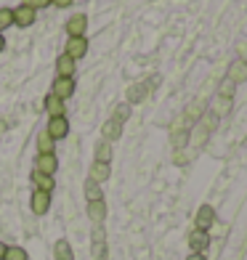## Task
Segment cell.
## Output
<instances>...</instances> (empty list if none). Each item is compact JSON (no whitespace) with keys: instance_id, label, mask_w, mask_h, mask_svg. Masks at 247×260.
Masks as SVG:
<instances>
[{"instance_id":"obj_1","label":"cell","mask_w":247,"mask_h":260,"mask_svg":"<svg viewBox=\"0 0 247 260\" xmlns=\"http://www.w3.org/2000/svg\"><path fill=\"white\" fill-rule=\"evenodd\" d=\"M213 223H215V207H213V205H202V207L197 210V215H194V229L210 234Z\"/></svg>"},{"instance_id":"obj_2","label":"cell","mask_w":247,"mask_h":260,"mask_svg":"<svg viewBox=\"0 0 247 260\" xmlns=\"http://www.w3.org/2000/svg\"><path fill=\"white\" fill-rule=\"evenodd\" d=\"M45 133L53 141H61L69 136V120L67 117H48V125H45Z\"/></svg>"},{"instance_id":"obj_3","label":"cell","mask_w":247,"mask_h":260,"mask_svg":"<svg viewBox=\"0 0 247 260\" xmlns=\"http://www.w3.org/2000/svg\"><path fill=\"white\" fill-rule=\"evenodd\" d=\"M67 32H69V38H85V32H88V16L85 14H72L67 21Z\"/></svg>"},{"instance_id":"obj_4","label":"cell","mask_w":247,"mask_h":260,"mask_svg":"<svg viewBox=\"0 0 247 260\" xmlns=\"http://www.w3.org/2000/svg\"><path fill=\"white\" fill-rule=\"evenodd\" d=\"M51 93H53V96H58L61 101H67L75 93V77H56L53 85H51Z\"/></svg>"},{"instance_id":"obj_5","label":"cell","mask_w":247,"mask_h":260,"mask_svg":"<svg viewBox=\"0 0 247 260\" xmlns=\"http://www.w3.org/2000/svg\"><path fill=\"white\" fill-rule=\"evenodd\" d=\"M64 53H67V56H72L75 61H80V58L88 53V38H69Z\"/></svg>"},{"instance_id":"obj_6","label":"cell","mask_w":247,"mask_h":260,"mask_svg":"<svg viewBox=\"0 0 247 260\" xmlns=\"http://www.w3.org/2000/svg\"><path fill=\"white\" fill-rule=\"evenodd\" d=\"M29 207H32L35 215H45V212L51 210V194H45V191H32Z\"/></svg>"},{"instance_id":"obj_7","label":"cell","mask_w":247,"mask_h":260,"mask_svg":"<svg viewBox=\"0 0 247 260\" xmlns=\"http://www.w3.org/2000/svg\"><path fill=\"white\" fill-rule=\"evenodd\" d=\"M35 170L43 173V175H53L58 170L56 154H38V157H35Z\"/></svg>"},{"instance_id":"obj_8","label":"cell","mask_w":247,"mask_h":260,"mask_svg":"<svg viewBox=\"0 0 247 260\" xmlns=\"http://www.w3.org/2000/svg\"><path fill=\"white\" fill-rule=\"evenodd\" d=\"M93 257L107 260V234H104V226L93 229Z\"/></svg>"},{"instance_id":"obj_9","label":"cell","mask_w":247,"mask_h":260,"mask_svg":"<svg viewBox=\"0 0 247 260\" xmlns=\"http://www.w3.org/2000/svg\"><path fill=\"white\" fill-rule=\"evenodd\" d=\"M88 218L90 223H96V226H104V220H107V202L99 199V202H88Z\"/></svg>"},{"instance_id":"obj_10","label":"cell","mask_w":247,"mask_h":260,"mask_svg":"<svg viewBox=\"0 0 247 260\" xmlns=\"http://www.w3.org/2000/svg\"><path fill=\"white\" fill-rule=\"evenodd\" d=\"M101 138L104 141H117V138H122V122L120 120H114V117H109L107 122H104V127H101Z\"/></svg>"},{"instance_id":"obj_11","label":"cell","mask_w":247,"mask_h":260,"mask_svg":"<svg viewBox=\"0 0 247 260\" xmlns=\"http://www.w3.org/2000/svg\"><path fill=\"white\" fill-rule=\"evenodd\" d=\"M45 112H48V117H67V101L48 93L45 96Z\"/></svg>"},{"instance_id":"obj_12","label":"cell","mask_w":247,"mask_h":260,"mask_svg":"<svg viewBox=\"0 0 247 260\" xmlns=\"http://www.w3.org/2000/svg\"><path fill=\"white\" fill-rule=\"evenodd\" d=\"M35 19H38V14H35L32 8H27V6L14 8V24H16V27H32Z\"/></svg>"},{"instance_id":"obj_13","label":"cell","mask_w":247,"mask_h":260,"mask_svg":"<svg viewBox=\"0 0 247 260\" xmlns=\"http://www.w3.org/2000/svg\"><path fill=\"white\" fill-rule=\"evenodd\" d=\"M75 67H77V61L72 56H67V53H61L56 58V77H72L75 75Z\"/></svg>"},{"instance_id":"obj_14","label":"cell","mask_w":247,"mask_h":260,"mask_svg":"<svg viewBox=\"0 0 247 260\" xmlns=\"http://www.w3.org/2000/svg\"><path fill=\"white\" fill-rule=\"evenodd\" d=\"M32 183H35V191H45V194H53V188H56L53 175H43L38 170H32Z\"/></svg>"},{"instance_id":"obj_15","label":"cell","mask_w":247,"mask_h":260,"mask_svg":"<svg viewBox=\"0 0 247 260\" xmlns=\"http://www.w3.org/2000/svg\"><path fill=\"white\" fill-rule=\"evenodd\" d=\"M189 247H192V252H205L207 247H210V234L194 229V231L189 234Z\"/></svg>"},{"instance_id":"obj_16","label":"cell","mask_w":247,"mask_h":260,"mask_svg":"<svg viewBox=\"0 0 247 260\" xmlns=\"http://www.w3.org/2000/svg\"><path fill=\"white\" fill-rule=\"evenodd\" d=\"M35 146H38V154H56V141L45 133V130H40V133H38Z\"/></svg>"},{"instance_id":"obj_17","label":"cell","mask_w":247,"mask_h":260,"mask_svg":"<svg viewBox=\"0 0 247 260\" xmlns=\"http://www.w3.org/2000/svg\"><path fill=\"white\" fill-rule=\"evenodd\" d=\"M109 175H112V168H109V165H104V162H93V165H90V175H88L90 181L104 183V181H109Z\"/></svg>"},{"instance_id":"obj_18","label":"cell","mask_w":247,"mask_h":260,"mask_svg":"<svg viewBox=\"0 0 247 260\" xmlns=\"http://www.w3.org/2000/svg\"><path fill=\"white\" fill-rule=\"evenodd\" d=\"M229 80L237 85V82H247V61H234L231 67H229Z\"/></svg>"},{"instance_id":"obj_19","label":"cell","mask_w":247,"mask_h":260,"mask_svg":"<svg viewBox=\"0 0 247 260\" xmlns=\"http://www.w3.org/2000/svg\"><path fill=\"white\" fill-rule=\"evenodd\" d=\"M53 257H56V260H75L72 244H69L67 239H58V242L53 244Z\"/></svg>"},{"instance_id":"obj_20","label":"cell","mask_w":247,"mask_h":260,"mask_svg":"<svg viewBox=\"0 0 247 260\" xmlns=\"http://www.w3.org/2000/svg\"><path fill=\"white\" fill-rule=\"evenodd\" d=\"M93 162H104V165L112 162V144H109V141L101 138L96 144V157H93Z\"/></svg>"},{"instance_id":"obj_21","label":"cell","mask_w":247,"mask_h":260,"mask_svg":"<svg viewBox=\"0 0 247 260\" xmlns=\"http://www.w3.org/2000/svg\"><path fill=\"white\" fill-rule=\"evenodd\" d=\"M82 188H85V199H88V202H99V199H104L101 183H96V181H90V178H88Z\"/></svg>"},{"instance_id":"obj_22","label":"cell","mask_w":247,"mask_h":260,"mask_svg":"<svg viewBox=\"0 0 247 260\" xmlns=\"http://www.w3.org/2000/svg\"><path fill=\"white\" fill-rule=\"evenodd\" d=\"M3 260H29V255H27L24 247L11 244V247H6V255H3Z\"/></svg>"},{"instance_id":"obj_23","label":"cell","mask_w":247,"mask_h":260,"mask_svg":"<svg viewBox=\"0 0 247 260\" xmlns=\"http://www.w3.org/2000/svg\"><path fill=\"white\" fill-rule=\"evenodd\" d=\"M14 24V8H0V32H6Z\"/></svg>"},{"instance_id":"obj_24","label":"cell","mask_w":247,"mask_h":260,"mask_svg":"<svg viewBox=\"0 0 247 260\" xmlns=\"http://www.w3.org/2000/svg\"><path fill=\"white\" fill-rule=\"evenodd\" d=\"M144 93H146V85L131 88V90H128V101H131V104H138V101H144V99H146Z\"/></svg>"},{"instance_id":"obj_25","label":"cell","mask_w":247,"mask_h":260,"mask_svg":"<svg viewBox=\"0 0 247 260\" xmlns=\"http://www.w3.org/2000/svg\"><path fill=\"white\" fill-rule=\"evenodd\" d=\"M231 101H234V99H223V96H218V101H215V112H213V114H215V117L226 114V112L231 109Z\"/></svg>"},{"instance_id":"obj_26","label":"cell","mask_w":247,"mask_h":260,"mask_svg":"<svg viewBox=\"0 0 247 260\" xmlns=\"http://www.w3.org/2000/svg\"><path fill=\"white\" fill-rule=\"evenodd\" d=\"M114 120H120L122 125H125V120H128V117H131V106H128V104H120V106H114Z\"/></svg>"},{"instance_id":"obj_27","label":"cell","mask_w":247,"mask_h":260,"mask_svg":"<svg viewBox=\"0 0 247 260\" xmlns=\"http://www.w3.org/2000/svg\"><path fill=\"white\" fill-rule=\"evenodd\" d=\"M218 96H223V99H234V82L226 77L221 82V90H218Z\"/></svg>"},{"instance_id":"obj_28","label":"cell","mask_w":247,"mask_h":260,"mask_svg":"<svg viewBox=\"0 0 247 260\" xmlns=\"http://www.w3.org/2000/svg\"><path fill=\"white\" fill-rule=\"evenodd\" d=\"M21 6H27V8H32L35 14H38L40 8H48L51 6V0H21Z\"/></svg>"},{"instance_id":"obj_29","label":"cell","mask_w":247,"mask_h":260,"mask_svg":"<svg viewBox=\"0 0 247 260\" xmlns=\"http://www.w3.org/2000/svg\"><path fill=\"white\" fill-rule=\"evenodd\" d=\"M75 0H51V6H56V8H69Z\"/></svg>"},{"instance_id":"obj_30","label":"cell","mask_w":247,"mask_h":260,"mask_svg":"<svg viewBox=\"0 0 247 260\" xmlns=\"http://www.w3.org/2000/svg\"><path fill=\"white\" fill-rule=\"evenodd\" d=\"M186 260H207V257H205V252H192Z\"/></svg>"},{"instance_id":"obj_31","label":"cell","mask_w":247,"mask_h":260,"mask_svg":"<svg viewBox=\"0 0 247 260\" xmlns=\"http://www.w3.org/2000/svg\"><path fill=\"white\" fill-rule=\"evenodd\" d=\"M239 53H242V61H247V43H239Z\"/></svg>"},{"instance_id":"obj_32","label":"cell","mask_w":247,"mask_h":260,"mask_svg":"<svg viewBox=\"0 0 247 260\" xmlns=\"http://www.w3.org/2000/svg\"><path fill=\"white\" fill-rule=\"evenodd\" d=\"M6 247H8L6 242H0V260H3V255H6Z\"/></svg>"},{"instance_id":"obj_33","label":"cell","mask_w":247,"mask_h":260,"mask_svg":"<svg viewBox=\"0 0 247 260\" xmlns=\"http://www.w3.org/2000/svg\"><path fill=\"white\" fill-rule=\"evenodd\" d=\"M6 48V38H3V32H0V51Z\"/></svg>"}]
</instances>
